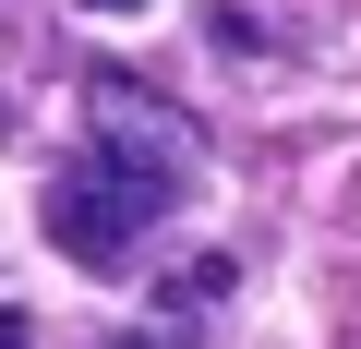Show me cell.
<instances>
[{
  "instance_id": "cell-1",
  "label": "cell",
  "mask_w": 361,
  "mask_h": 349,
  "mask_svg": "<svg viewBox=\"0 0 361 349\" xmlns=\"http://www.w3.org/2000/svg\"><path fill=\"white\" fill-rule=\"evenodd\" d=\"M193 169H205V133L193 109H169L145 73L97 61L85 73V145L61 157V181H49V241L73 265H121L157 217H180V193H193Z\"/></svg>"
},
{
  "instance_id": "cell-2",
  "label": "cell",
  "mask_w": 361,
  "mask_h": 349,
  "mask_svg": "<svg viewBox=\"0 0 361 349\" xmlns=\"http://www.w3.org/2000/svg\"><path fill=\"white\" fill-rule=\"evenodd\" d=\"M0 349H49V325H37L25 301H0Z\"/></svg>"
},
{
  "instance_id": "cell-3",
  "label": "cell",
  "mask_w": 361,
  "mask_h": 349,
  "mask_svg": "<svg viewBox=\"0 0 361 349\" xmlns=\"http://www.w3.org/2000/svg\"><path fill=\"white\" fill-rule=\"evenodd\" d=\"M97 349H180V337H157V325H121V337H97Z\"/></svg>"
},
{
  "instance_id": "cell-4",
  "label": "cell",
  "mask_w": 361,
  "mask_h": 349,
  "mask_svg": "<svg viewBox=\"0 0 361 349\" xmlns=\"http://www.w3.org/2000/svg\"><path fill=\"white\" fill-rule=\"evenodd\" d=\"M97 13H133V0H97Z\"/></svg>"
}]
</instances>
